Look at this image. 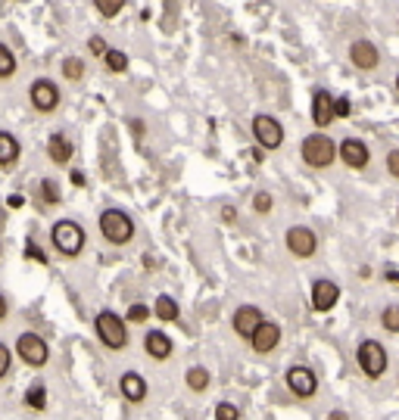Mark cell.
Instances as JSON below:
<instances>
[{
	"label": "cell",
	"mask_w": 399,
	"mask_h": 420,
	"mask_svg": "<svg viewBox=\"0 0 399 420\" xmlns=\"http://www.w3.org/2000/svg\"><path fill=\"white\" fill-rule=\"evenodd\" d=\"M94 330H97V339L103 342L109 352H122V349L128 346V324H125V318L122 314H116L113 308L97 312Z\"/></svg>",
	"instance_id": "1"
},
{
	"label": "cell",
	"mask_w": 399,
	"mask_h": 420,
	"mask_svg": "<svg viewBox=\"0 0 399 420\" xmlns=\"http://www.w3.org/2000/svg\"><path fill=\"white\" fill-rule=\"evenodd\" d=\"M100 234L109 246H128L134 240V221L125 209H103L97 218Z\"/></svg>",
	"instance_id": "2"
},
{
	"label": "cell",
	"mask_w": 399,
	"mask_h": 420,
	"mask_svg": "<svg viewBox=\"0 0 399 420\" xmlns=\"http://www.w3.org/2000/svg\"><path fill=\"white\" fill-rule=\"evenodd\" d=\"M50 243H54V250L63 255V259H75V255H81V250H84V227L72 218H59V221H54V227H50Z\"/></svg>",
	"instance_id": "3"
},
{
	"label": "cell",
	"mask_w": 399,
	"mask_h": 420,
	"mask_svg": "<svg viewBox=\"0 0 399 420\" xmlns=\"http://www.w3.org/2000/svg\"><path fill=\"white\" fill-rule=\"evenodd\" d=\"M300 156L309 168H330L337 159V143L330 140L325 131L309 134V137H303V143H300Z\"/></svg>",
	"instance_id": "4"
},
{
	"label": "cell",
	"mask_w": 399,
	"mask_h": 420,
	"mask_svg": "<svg viewBox=\"0 0 399 420\" xmlns=\"http://www.w3.org/2000/svg\"><path fill=\"white\" fill-rule=\"evenodd\" d=\"M355 362H359L362 374L368 377V380H380V377L387 374L390 358H387V349L380 346L378 339H362L359 349H355Z\"/></svg>",
	"instance_id": "5"
},
{
	"label": "cell",
	"mask_w": 399,
	"mask_h": 420,
	"mask_svg": "<svg viewBox=\"0 0 399 420\" xmlns=\"http://www.w3.org/2000/svg\"><path fill=\"white\" fill-rule=\"evenodd\" d=\"M16 355L29 367H44L50 362V346L35 330H25V333H19V339H16Z\"/></svg>",
	"instance_id": "6"
},
{
	"label": "cell",
	"mask_w": 399,
	"mask_h": 420,
	"mask_svg": "<svg viewBox=\"0 0 399 420\" xmlns=\"http://www.w3.org/2000/svg\"><path fill=\"white\" fill-rule=\"evenodd\" d=\"M253 140L262 150H278L284 143V125L275 116H266V113L253 116Z\"/></svg>",
	"instance_id": "7"
},
{
	"label": "cell",
	"mask_w": 399,
	"mask_h": 420,
	"mask_svg": "<svg viewBox=\"0 0 399 420\" xmlns=\"http://www.w3.org/2000/svg\"><path fill=\"white\" fill-rule=\"evenodd\" d=\"M29 103H31V109L41 113V116L56 113V106H59V88H56V81L35 78V81L29 84Z\"/></svg>",
	"instance_id": "8"
},
{
	"label": "cell",
	"mask_w": 399,
	"mask_h": 420,
	"mask_svg": "<svg viewBox=\"0 0 399 420\" xmlns=\"http://www.w3.org/2000/svg\"><path fill=\"white\" fill-rule=\"evenodd\" d=\"M284 246L293 259H312L318 252V237L312 227H303V225H293L291 230L284 234Z\"/></svg>",
	"instance_id": "9"
},
{
	"label": "cell",
	"mask_w": 399,
	"mask_h": 420,
	"mask_svg": "<svg viewBox=\"0 0 399 420\" xmlns=\"http://www.w3.org/2000/svg\"><path fill=\"white\" fill-rule=\"evenodd\" d=\"M337 302H340V287H337L334 280H328V277H318L315 284H312V293H309L312 312L328 314V312H334L337 308Z\"/></svg>",
	"instance_id": "10"
},
{
	"label": "cell",
	"mask_w": 399,
	"mask_h": 420,
	"mask_svg": "<svg viewBox=\"0 0 399 420\" xmlns=\"http://www.w3.org/2000/svg\"><path fill=\"white\" fill-rule=\"evenodd\" d=\"M287 389H291L296 399H312L318 392V377H315V371H312V367H305V364L287 367Z\"/></svg>",
	"instance_id": "11"
},
{
	"label": "cell",
	"mask_w": 399,
	"mask_h": 420,
	"mask_svg": "<svg viewBox=\"0 0 399 420\" xmlns=\"http://www.w3.org/2000/svg\"><path fill=\"white\" fill-rule=\"evenodd\" d=\"M337 156H340L346 168L362 171V168H368V162H371V150L365 147L359 137H343V140L337 143Z\"/></svg>",
	"instance_id": "12"
},
{
	"label": "cell",
	"mask_w": 399,
	"mask_h": 420,
	"mask_svg": "<svg viewBox=\"0 0 399 420\" xmlns=\"http://www.w3.org/2000/svg\"><path fill=\"white\" fill-rule=\"evenodd\" d=\"M309 109H312V125H315L318 131H325V128L334 122V93L325 91V88H315L312 91Z\"/></svg>",
	"instance_id": "13"
},
{
	"label": "cell",
	"mask_w": 399,
	"mask_h": 420,
	"mask_svg": "<svg viewBox=\"0 0 399 420\" xmlns=\"http://www.w3.org/2000/svg\"><path fill=\"white\" fill-rule=\"evenodd\" d=\"M278 342H281V324H275V321H262L256 333L250 337V346H253V352H259V355H268V352H275L278 349Z\"/></svg>",
	"instance_id": "14"
},
{
	"label": "cell",
	"mask_w": 399,
	"mask_h": 420,
	"mask_svg": "<svg viewBox=\"0 0 399 420\" xmlns=\"http://www.w3.org/2000/svg\"><path fill=\"white\" fill-rule=\"evenodd\" d=\"M350 63L359 68V72H375L380 66V50L371 44V41H353L350 44Z\"/></svg>",
	"instance_id": "15"
},
{
	"label": "cell",
	"mask_w": 399,
	"mask_h": 420,
	"mask_svg": "<svg viewBox=\"0 0 399 420\" xmlns=\"http://www.w3.org/2000/svg\"><path fill=\"white\" fill-rule=\"evenodd\" d=\"M262 321H266V318H262V312H259L256 305H241V308L234 312V318H231V327H234L237 337L250 342V337L256 333V327H259Z\"/></svg>",
	"instance_id": "16"
},
{
	"label": "cell",
	"mask_w": 399,
	"mask_h": 420,
	"mask_svg": "<svg viewBox=\"0 0 399 420\" xmlns=\"http://www.w3.org/2000/svg\"><path fill=\"white\" fill-rule=\"evenodd\" d=\"M118 389H122V396L128 399L131 405H141V401L147 399V392H150L147 380H143L138 371H125L122 377H118Z\"/></svg>",
	"instance_id": "17"
},
{
	"label": "cell",
	"mask_w": 399,
	"mask_h": 420,
	"mask_svg": "<svg viewBox=\"0 0 399 420\" xmlns=\"http://www.w3.org/2000/svg\"><path fill=\"white\" fill-rule=\"evenodd\" d=\"M143 349H147V355L153 362H168L175 352V342L168 339V333H163V330H150L147 337H143Z\"/></svg>",
	"instance_id": "18"
},
{
	"label": "cell",
	"mask_w": 399,
	"mask_h": 420,
	"mask_svg": "<svg viewBox=\"0 0 399 420\" xmlns=\"http://www.w3.org/2000/svg\"><path fill=\"white\" fill-rule=\"evenodd\" d=\"M47 156L54 165H69L72 162V140L66 134H50V140H47Z\"/></svg>",
	"instance_id": "19"
},
{
	"label": "cell",
	"mask_w": 399,
	"mask_h": 420,
	"mask_svg": "<svg viewBox=\"0 0 399 420\" xmlns=\"http://www.w3.org/2000/svg\"><path fill=\"white\" fill-rule=\"evenodd\" d=\"M153 318L163 321V324H175L181 318V305H178V299L172 296H156V302H153Z\"/></svg>",
	"instance_id": "20"
},
{
	"label": "cell",
	"mask_w": 399,
	"mask_h": 420,
	"mask_svg": "<svg viewBox=\"0 0 399 420\" xmlns=\"http://www.w3.org/2000/svg\"><path fill=\"white\" fill-rule=\"evenodd\" d=\"M19 159V140L10 131H0V168H10Z\"/></svg>",
	"instance_id": "21"
},
{
	"label": "cell",
	"mask_w": 399,
	"mask_h": 420,
	"mask_svg": "<svg viewBox=\"0 0 399 420\" xmlns=\"http://www.w3.org/2000/svg\"><path fill=\"white\" fill-rule=\"evenodd\" d=\"M209 383H212V374H209L203 364L191 367V371L184 374V386H188L191 392H206V389H209Z\"/></svg>",
	"instance_id": "22"
},
{
	"label": "cell",
	"mask_w": 399,
	"mask_h": 420,
	"mask_svg": "<svg viewBox=\"0 0 399 420\" xmlns=\"http://www.w3.org/2000/svg\"><path fill=\"white\" fill-rule=\"evenodd\" d=\"M103 66H106V72H113V75H125V72H128V66H131V59H128L125 50L109 47L103 53Z\"/></svg>",
	"instance_id": "23"
},
{
	"label": "cell",
	"mask_w": 399,
	"mask_h": 420,
	"mask_svg": "<svg viewBox=\"0 0 399 420\" xmlns=\"http://www.w3.org/2000/svg\"><path fill=\"white\" fill-rule=\"evenodd\" d=\"M35 193H38V200L44 203V205H56L63 196H59V184L54 181V178H41L38 187H35Z\"/></svg>",
	"instance_id": "24"
},
{
	"label": "cell",
	"mask_w": 399,
	"mask_h": 420,
	"mask_svg": "<svg viewBox=\"0 0 399 420\" xmlns=\"http://www.w3.org/2000/svg\"><path fill=\"white\" fill-rule=\"evenodd\" d=\"M25 405L31 411H47V386L44 383H31V386L25 389Z\"/></svg>",
	"instance_id": "25"
},
{
	"label": "cell",
	"mask_w": 399,
	"mask_h": 420,
	"mask_svg": "<svg viewBox=\"0 0 399 420\" xmlns=\"http://www.w3.org/2000/svg\"><path fill=\"white\" fill-rule=\"evenodd\" d=\"M59 72H63L66 81H81L84 78V59L81 56H66L63 66H59Z\"/></svg>",
	"instance_id": "26"
},
{
	"label": "cell",
	"mask_w": 399,
	"mask_h": 420,
	"mask_svg": "<svg viewBox=\"0 0 399 420\" xmlns=\"http://www.w3.org/2000/svg\"><path fill=\"white\" fill-rule=\"evenodd\" d=\"M16 68H19V63H16V53L4 44V41H0V81H4V78H13Z\"/></svg>",
	"instance_id": "27"
},
{
	"label": "cell",
	"mask_w": 399,
	"mask_h": 420,
	"mask_svg": "<svg viewBox=\"0 0 399 420\" xmlns=\"http://www.w3.org/2000/svg\"><path fill=\"white\" fill-rule=\"evenodd\" d=\"M153 318V308H147L143 302H131L128 312H125V324H147Z\"/></svg>",
	"instance_id": "28"
},
{
	"label": "cell",
	"mask_w": 399,
	"mask_h": 420,
	"mask_svg": "<svg viewBox=\"0 0 399 420\" xmlns=\"http://www.w3.org/2000/svg\"><path fill=\"white\" fill-rule=\"evenodd\" d=\"M125 4H128V0H94V10L103 16V19H116V16L125 10Z\"/></svg>",
	"instance_id": "29"
},
{
	"label": "cell",
	"mask_w": 399,
	"mask_h": 420,
	"mask_svg": "<svg viewBox=\"0 0 399 420\" xmlns=\"http://www.w3.org/2000/svg\"><path fill=\"white\" fill-rule=\"evenodd\" d=\"M380 327L390 333H399V305H387L384 312H380Z\"/></svg>",
	"instance_id": "30"
},
{
	"label": "cell",
	"mask_w": 399,
	"mask_h": 420,
	"mask_svg": "<svg viewBox=\"0 0 399 420\" xmlns=\"http://www.w3.org/2000/svg\"><path fill=\"white\" fill-rule=\"evenodd\" d=\"M106 50H109V44H106L103 34H91V38H88V53L97 56V59H103Z\"/></svg>",
	"instance_id": "31"
},
{
	"label": "cell",
	"mask_w": 399,
	"mask_h": 420,
	"mask_svg": "<svg viewBox=\"0 0 399 420\" xmlns=\"http://www.w3.org/2000/svg\"><path fill=\"white\" fill-rule=\"evenodd\" d=\"M216 420H241V411H237V405H231V401H218Z\"/></svg>",
	"instance_id": "32"
},
{
	"label": "cell",
	"mask_w": 399,
	"mask_h": 420,
	"mask_svg": "<svg viewBox=\"0 0 399 420\" xmlns=\"http://www.w3.org/2000/svg\"><path fill=\"white\" fill-rule=\"evenodd\" d=\"M271 205H275V203H271V193L262 190V193L253 196V209H256L259 215H268V212H271Z\"/></svg>",
	"instance_id": "33"
},
{
	"label": "cell",
	"mask_w": 399,
	"mask_h": 420,
	"mask_svg": "<svg viewBox=\"0 0 399 420\" xmlns=\"http://www.w3.org/2000/svg\"><path fill=\"white\" fill-rule=\"evenodd\" d=\"M10 364H13V352H10V346L0 339V380L10 374Z\"/></svg>",
	"instance_id": "34"
},
{
	"label": "cell",
	"mask_w": 399,
	"mask_h": 420,
	"mask_svg": "<svg viewBox=\"0 0 399 420\" xmlns=\"http://www.w3.org/2000/svg\"><path fill=\"white\" fill-rule=\"evenodd\" d=\"M350 113H353L350 100H346V97H334V118H346Z\"/></svg>",
	"instance_id": "35"
},
{
	"label": "cell",
	"mask_w": 399,
	"mask_h": 420,
	"mask_svg": "<svg viewBox=\"0 0 399 420\" xmlns=\"http://www.w3.org/2000/svg\"><path fill=\"white\" fill-rule=\"evenodd\" d=\"M387 171L399 181V150H390L387 153Z\"/></svg>",
	"instance_id": "36"
},
{
	"label": "cell",
	"mask_w": 399,
	"mask_h": 420,
	"mask_svg": "<svg viewBox=\"0 0 399 420\" xmlns=\"http://www.w3.org/2000/svg\"><path fill=\"white\" fill-rule=\"evenodd\" d=\"M29 259H38L41 265H47V255L41 252V246H35V240H29Z\"/></svg>",
	"instance_id": "37"
},
{
	"label": "cell",
	"mask_w": 399,
	"mask_h": 420,
	"mask_svg": "<svg viewBox=\"0 0 399 420\" xmlns=\"http://www.w3.org/2000/svg\"><path fill=\"white\" fill-rule=\"evenodd\" d=\"M222 221H225V225L237 221V209H234V205H225V209H222Z\"/></svg>",
	"instance_id": "38"
},
{
	"label": "cell",
	"mask_w": 399,
	"mask_h": 420,
	"mask_svg": "<svg viewBox=\"0 0 399 420\" xmlns=\"http://www.w3.org/2000/svg\"><path fill=\"white\" fill-rule=\"evenodd\" d=\"M6 314H10V302H6V296L0 293V321H6Z\"/></svg>",
	"instance_id": "39"
},
{
	"label": "cell",
	"mask_w": 399,
	"mask_h": 420,
	"mask_svg": "<svg viewBox=\"0 0 399 420\" xmlns=\"http://www.w3.org/2000/svg\"><path fill=\"white\" fill-rule=\"evenodd\" d=\"M22 203H25V200H22V196H19V193H13V196H10V200H6V205H10V209H19V205H22Z\"/></svg>",
	"instance_id": "40"
},
{
	"label": "cell",
	"mask_w": 399,
	"mask_h": 420,
	"mask_svg": "<svg viewBox=\"0 0 399 420\" xmlns=\"http://www.w3.org/2000/svg\"><path fill=\"white\" fill-rule=\"evenodd\" d=\"M328 420H350V414H346V411H330Z\"/></svg>",
	"instance_id": "41"
},
{
	"label": "cell",
	"mask_w": 399,
	"mask_h": 420,
	"mask_svg": "<svg viewBox=\"0 0 399 420\" xmlns=\"http://www.w3.org/2000/svg\"><path fill=\"white\" fill-rule=\"evenodd\" d=\"M72 184L75 187H84V175H81V171H72Z\"/></svg>",
	"instance_id": "42"
},
{
	"label": "cell",
	"mask_w": 399,
	"mask_h": 420,
	"mask_svg": "<svg viewBox=\"0 0 399 420\" xmlns=\"http://www.w3.org/2000/svg\"><path fill=\"white\" fill-rule=\"evenodd\" d=\"M384 277H387V280H393V284H399V271H387Z\"/></svg>",
	"instance_id": "43"
},
{
	"label": "cell",
	"mask_w": 399,
	"mask_h": 420,
	"mask_svg": "<svg viewBox=\"0 0 399 420\" xmlns=\"http://www.w3.org/2000/svg\"><path fill=\"white\" fill-rule=\"evenodd\" d=\"M396 91H399V75H396Z\"/></svg>",
	"instance_id": "44"
},
{
	"label": "cell",
	"mask_w": 399,
	"mask_h": 420,
	"mask_svg": "<svg viewBox=\"0 0 399 420\" xmlns=\"http://www.w3.org/2000/svg\"><path fill=\"white\" fill-rule=\"evenodd\" d=\"M396 218H399V209H396Z\"/></svg>",
	"instance_id": "45"
},
{
	"label": "cell",
	"mask_w": 399,
	"mask_h": 420,
	"mask_svg": "<svg viewBox=\"0 0 399 420\" xmlns=\"http://www.w3.org/2000/svg\"><path fill=\"white\" fill-rule=\"evenodd\" d=\"M0 252H4V250H0Z\"/></svg>",
	"instance_id": "46"
}]
</instances>
